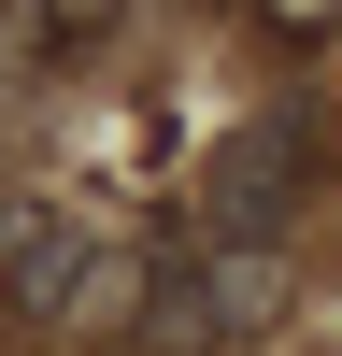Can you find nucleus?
I'll return each mask as SVG.
<instances>
[{"mask_svg":"<svg viewBox=\"0 0 342 356\" xmlns=\"http://www.w3.org/2000/svg\"><path fill=\"white\" fill-rule=\"evenodd\" d=\"M285 300V228H200V257L157 285V342H243Z\"/></svg>","mask_w":342,"mask_h":356,"instance_id":"obj_1","label":"nucleus"},{"mask_svg":"<svg viewBox=\"0 0 342 356\" xmlns=\"http://www.w3.org/2000/svg\"><path fill=\"white\" fill-rule=\"evenodd\" d=\"M285 186H300V129H243L200 186V228H285Z\"/></svg>","mask_w":342,"mask_h":356,"instance_id":"obj_2","label":"nucleus"},{"mask_svg":"<svg viewBox=\"0 0 342 356\" xmlns=\"http://www.w3.org/2000/svg\"><path fill=\"white\" fill-rule=\"evenodd\" d=\"M43 15H57V29H100V15H114V0H43Z\"/></svg>","mask_w":342,"mask_h":356,"instance_id":"obj_3","label":"nucleus"}]
</instances>
